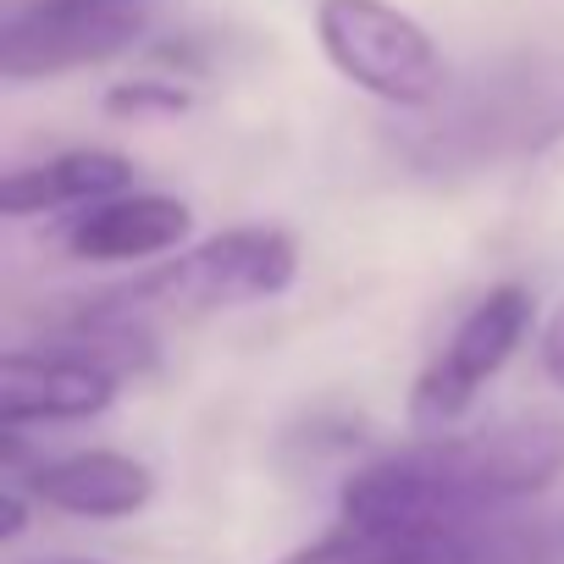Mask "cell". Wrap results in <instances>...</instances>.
Wrapping results in <instances>:
<instances>
[{"label":"cell","instance_id":"12","mask_svg":"<svg viewBox=\"0 0 564 564\" xmlns=\"http://www.w3.org/2000/svg\"><path fill=\"white\" fill-rule=\"evenodd\" d=\"M188 78H133V84H117L106 95V111L111 117H177L188 111Z\"/></svg>","mask_w":564,"mask_h":564},{"label":"cell","instance_id":"8","mask_svg":"<svg viewBox=\"0 0 564 564\" xmlns=\"http://www.w3.org/2000/svg\"><path fill=\"white\" fill-rule=\"evenodd\" d=\"M12 481H23L45 509L78 514V520H128L155 498V470L133 454H117V448L62 454V459H45Z\"/></svg>","mask_w":564,"mask_h":564},{"label":"cell","instance_id":"1","mask_svg":"<svg viewBox=\"0 0 564 564\" xmlns=\"http://www.w3.org/2000/svg\"><path fill=\"white\" fill-rule=\"evenodd\" d=\"M564 476V426L514 421L470 437H426L360 465L344 481V514L382 525L448 531L503 514Z\"/></svg>","mask_w":564,"mask_h":564},{"label":"cell","instance_id":"13","mask_svg":"<svg viewBox=\"0 0 564 564\" xmlns=\"http://www.w3.org/2000/svg\"><path fill=\"white\" fill-rule=\"evenodd\" d=\"M542 371L564 388V305L553 311V322H547V333H542Z\"/></svg>","mask_w":564,"mask_h":564},{"label":"cell","instance_id":"14","mask_svg":"<svg viewBox=\"0 0 564 564\" xmlns=\"http://www.w3.org/2000/svg\"><path fill=\"white\" fill-rule=\"evenodd\" d=\"M29 487L23 481H7V498H0V503H7V525H0V536H7V542H18L23 536V525H29Z\"/></svg>","mask_w":564,"mask_h":564},{"label":"cell","instance_id":"11","mask_svg":"<svg viewBox=\"0 0 564 564\" xmlns=\"http://www.w3.org/2000/svg\"><path fill=\"white\" fill-rule=\"evenodd\" d=\"M459 525L448 531H421V525H382V520H355L344 514L333 531L289 547L271 564H443L448 542Z\"/></svg>","mask_w":564,"mask_h":564},{"label":"cell","instance_id":"15","mask_svg":"<svg viewBox=\"0 0 564 564\" xmlns=\"http://www.w3.org/2000/svg\"><path fill=\"white\" fill-rule=\"evenodd\" d=\"M67 564H95V558H67Z\"/></svg>","mask_w":564,"mask_h":564},{"label":"cell","instance_id":"4","mask_svg":"<svg viewBox=\"0 0 564 564\" xmlns=\"http://www.w3.org/2000/svg\"><path fill=\"white\" fill-rule=\"evenodd\" d=\"M316 40L355 89L393 111H421L448 84L443 51L393 0H316Z\"/></svg>","mask_w":564,"mask_h":564},{"label":"cell","instance_id":"9","mask_svg":"<svg viewBox=\"0 0 564 564\" xmlns=\"http://www.w3.org/2000/svg\"><path fill=\"white\" fill-rule=\"evenodd\" d=\"M194 216L172 194H111L67 216L62 249L73 260H155L188 238Z\"/></svg>","mask_w":564,"mask_h":564},{"label":"cell","instance_id":"2","mask_svg":"<svg viewBox=\"0 0 564 564\" xmlns=\"http://www.w3.org/2000/svg\"><path fill=\"white\" fill-rule=\"evenodd\" d=\"M553 144H564V40L509 45L448 73L443 95L388 133V150L421 177H476Z\"/></svg>","mask_w":564,"mask_h":564},{"label":"cell","instance_id":"3","mask_svg":"<svg viewBox=\"0 0 564 564\" xmlns=\"http://www.w3.org/2000/svg\"><path fill=\"white\" fill-rule=\"evenodd\" d=\"M294 276H300V243L282 227H232L183 249L177 260L155 265L133 289L106 300L133 316H216L289 294Z\"/></svg>","mask_w":564,"mask_h":564},{"label":"cell","instance_id":"5","mask_svg":"<svg viewBox=\"0 0 564 564\" xmlns=\"http://www.w3.org/2000/svg\"><path fill=\"white\" fill-rule=\"evenodd\" d=\"M155 23V0H18L0 23V78L40 84L128 56Z\"/></svg>","mask_w":564,"mask_h":564},{"label":"cell","instance_id":"6","mask_svg":"<svg viewBox=\"0 0 564 564\" xmlns=\"http://www.w3.org/2000/svg\"><path fill=\"white\" fill-rule=\"evenodd\" d=\"M531 333V294L520 282H503V289H487L459 327L443 338V349L426 360V371L410 388V421L421 432H443L454 426L476 393L509 366V355L525 344Z\"/></svg>","mask_w":564,"mask_h":564},{"label":"cell","instance_id":"7","mask_svg":"<svg viewBox=\"0 0 564 564\" xmlns=\"http://www.w3.org/2000/svg\"><path fill=\"white\" fill-rule=\"evenodd\" d=\"M122 371L106 360L51 344V349H12L0 360V426H62L111 410Z\"/></svg>","mask_w":564,"mask_h":564},{"label":"cell","instance_id":"10","mask_svg":"<svg viewBox=\"0 0 564 564\" xmlns=\"http://www.w3.org/2000/svg\"><path fill=\"white\" fill-rule=\"evenodd\" d=\"M133 183V161L117 150H62L51 161L18 166L0 183V210L7 216H51V210H84L95 199H111Z\"/></svg>","mask_w":564,"mask_h":564}]
</instances>
